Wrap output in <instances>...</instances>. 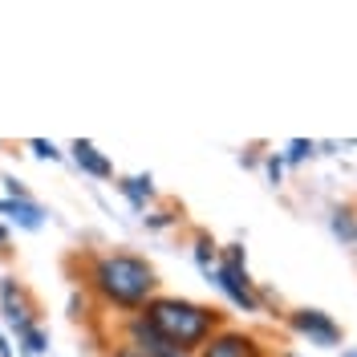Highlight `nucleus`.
I'll return each mask as SVG.
<instances>
[{
    "label": "nucleus",
    "mask_w": 357,
    "mask_h": 357,
    "mask_svg": "<svg viewBox=\"0 0 357 357\" xmlns=\"http://www.w3.org/2000/svg\"><path fill=\"white\" fill-rule=\"evenodd\" d=\"M126 345H134L138 354H146V357H191V354H183V349H175V345H167L142 312H134L130 325H126Z\"/></svg>",
    "instance_id": "obj_6"
},
{
    "label": "nucleus",
    "mask_w": 357,
    "mask_h": 357,
    "mask_svg": "<svg viewBox=\"0 0 357 357\" xmlns=\"http://www.w3.org/2000/svg\"><path fill=\"white\" fill-rule=\"evenodd\" d=\"M21 345H24V354L29 357H41L45 345H49V337H45V329H29V333L21 337Z\"/></svg>",
    "instance_id": "obj_14"
},
{
    "label": "nucleus",
    "mask_w": 357,
    "mask_h": 357,
    "mask_svg": "<svg viewBox=\"0 0 357 357\" xmlns=\"http://www.w3.org/2000/svg\"><path fill=\"white\" fill-rule=\"evenodd\" d=\"M211 280H215V289H220L236 309L260 312V296H256V284H252V276H248V264H227V260H220L215 272H211Z\"/></svg>",
    "instance_id": "obj_3"
},
{
    "label": "nucleus",
    "mask_w": 357,
    "mask_h": 357,
    "mask_svg": "<svg viewBox=\"0 0 357 357\" xmlns=\"http://www.w3.org/2000/svg\"><path fill=\"white\" fill-rule=\"evenodd\" d=\"M329 227H333L337 240H345V244H354L357 240V211L354 207H337L333 220H329Z\"/></svg>",
    "instance_id": "obj_11"
},
{
    "label": "nucleus",
    "mask_w": 357,
    "mask_h": 357,
    "mask_svg": "<svg viewBox=\"0 0 357 357\" xmlns=\"http://www.w3.org/2000/svg\"><path fill=\"white\" fill-rule=\"evenodd\" d=\"M142 317L151 321L158 329V337L167 341V345H175L183 354H195L203 349L211 333H220L223 329V317L215 309H207V305H195V301H183V296H155Z\"/></svg>",
    "instance_id": "obj_2"
},
{
    "label": "nucleus",
    "mask_w": 357,
    "mask_h": 357,
    "mask_svg": "<svg viewBox=\"0 0 357 357\" xmlns=\"http://www.w3.org/2000/svg\"><path fill=\"white\" fill-rule=\"evenodd\" d=\"M167 223H171V215H167V211H158V215L146 220V227H167Z\"/></svg>",
    "instance_id": "obj_18"
},
{
    "label": "nucleus",
    "mask_w": 357,
    "mask_h": 357,
    "mask_svg": "<svg viewBox=\"0 0 357 357\" xmlns=\"http://www.w3.org/2000/svg\"><path fill=\"white\" fill-rule=\"evenodd\" d=\"M118 191L134 203V211H146V199H155V183H151V175L122 178V183H118Z\"/></svg>",
    "instance_id": "obj_10"
},
{
    "label": "nucleus",
    "mask_w": 357,
    "mask_h": 357,
    "mask_svg": "<svg viewBox=\"0 0 357 357\" xmlns=\"http://www.w3.org/2000/svg\"><path fill=\"white\" fill-rule=\"evenodd\" d=\"M354 248H357V240H354Z\"/></svg>",
    "instance_id": "obj_22"
},
{
    "label": "nucleus",
    "mask_w": 357,
    "mask_h": 357,
    "mask_svg": "<svg viewBox=\"0 0 357 357\" xmlns=\"http://www.w3.org/2000/svg\"><path fill=\"white\" fill-rule=\"evenodd\" d=\"M289 325H292V333L305 337L309 345H321V349L341 345V325H337L325 309H292Z\"/></svg>",
    "instance_id": "obj_4"
},
{
    "label": "nucleus",
    "mask_w": 357,
    "mask_h": 357,
    "mask_svg": "<svg viewBox=\"0 0 357 357\" xmlns=\"http://www.w3.org/2000/svg\"><path fill=\"white\" fill-rule=\"evenodd\" d=\"M29 151H33L37 158H49V162H57V158H61V151H57L53 142H45V138H33V142H29Z\"/></svg>",
    "instance_id": "obj_15"
},
{
    "label": "nucleus",
    "mask_w": 357,
    "mask_h": 357,
    "mask_svg": "<svg viewBox=\"0 0 357 357\" xmlns=\"http://www.w3.org/2000/svg\"><path fill=\"white\" fill-rule=\"evenodd\" d=\"M0 211L17 223V227H24V231H41L45 227V211L33 199H8V195H4V199H0Z\"/></svg>",
    "instance_id": "obj_8"
},
{
    "label": "nucleus",
    "mask_w": 357,
    "mask_h": 357,
    "mask_svg": "<svg viewBox=\"0 0 357 357\" xmlns=\"http://www.w3.org/2000/svg\"><path fill=\"white\" fill-rule=\"evenodd\" d=\"M0 244H8V227L4 223H0Z\"/></svg>",
    "instance_id": "obj_20"
},
{
    "label": "nucleus",
    "mask_w": 357,
    "mask_h": 357,
    "mask_svg": "<svg viewBox=\"0 0 357 357\" xmlns=\"http://www.w3.org/2000/svg\"><path fill=\"white\" fill-rule=\"evenodd\" d=\"M341 357H357V349H345V354H341Z\"/></svg>",
    "instance_id": "obj_21"
},
{
    "label": "nucleus",
    "mask_w": 357,
    "mask_h": 357,
    "mask_svg": "<svg viewBox=\"0 0 357 357\" xmlns=\"http://www.w3.org/2000/svg\"><path fill=\"white\" fill-rule=\"evenodd\" d=\"M312 151H317V146H312L309 138H292V142H289V151H284L280 158H284V167H296V162H305V158H309Z\"/></svg>",
    "instance_id": "obj_13"
},
{
    "label": "nucleus",
    "mask_w": 357,
    "mask_h": 357,
    "mask_svg": "<svg viewBox=\"0 0 357 357\" xmlns=\"http://www.w3.org/2000/svg\"><path fill=\"white\" fill-rule=\"evenodd\" d=\"M110 357H146V354H138V349H134V345H118V349H114Z\"/></svg>",
    "instance_id": "obj_17"
},
{
    "label": "nucleus",
    "mask_w": 357,
    "mask_h": 357,
    "mask_svg": "<svg viewBox=\"0 0 357 357\" xmlns=\"http://www.w3.org/2000/svg\"><path fill=\"white\" fill-rule=\"evenodd\" d=\"M0 357H13V345L4 341V333H0Z\"/></svg>",
    "instance_id": "obj_19"
},
{
    "label": "nucleus",
    "mask_w": 357,
    "mask_h": 357,
    "mask_svg": "<svg viewBox=\"0 0 357 357\" xmlns=\"http://www.w3.org/2000/svg\"><path fill=\"white\" fill-rule=\"evenodd\" d=\"M73 162H77L86 175H93V178H110V175H114L110 158L102 155L93 142H86V138H77V142H73Z\"/></svg>",
    "instance_id": "obj_9"
},
{
    "label": "nucleus",
    "mask_w": 357,
    "mask_h": 357,
    "mask_svg": "<svg viewBox=\"0 0 357 357\" xmlns=\"http://www.w3.org/2000/svg\"><path fill=\"white\" fill-rule=\"evenodd\" d=\"M199 357H264V349H260V341L252 333L220 329V333H211V341L199 349Z\"/></svg>",
    "instance_id": "obj_7"
},
{
    "label": "nucleus",
    "mask_w": 357,
    "mask_h": 357,
    "mask_svg": "<svg viewBox=\"0 0 357 357\" xmlns=\"http://www.w3.org/2000/svg\"><path fill=\"white\" fill-rule=\"evenodd\" d=\"M264 167H268V178H272V183H280V175H284V158H280V155H268Z\"/></svg>",
    "instance_id": "obj_16"
},
{
    "label": "nucleus",
    "mask_w": 357,
    "mask_h": 357,
    "mask_svg": "<svg viewBox=\"0 0 357 357\" xmlns=\"http://www.w3.org/2000/svg\"><path fill=\"white\" fill-rule=\"evenodd\" d=\"M89 289L122 312H142L158 296V276L134 252H102L89 264Z\"/></svg>",
    "instance_id": "obj_1"
},
{
    "label": "nucleus",
    "mask_w": 357,
    "mask_h": 357,
    "mask_svg": "<svg viewBox=\"0 0 357 357\" xmlns=\"http://www.w3.org/2000/svg\"><path fill=\"white\" fill-rule=\"evenodd\" d=\"M0 312H4V325L17 337L37 329V312H33V305H29V296L17 280H0Z\"/></svg>",
    "instance_id": "obj_5"
},
{
    "label": "nucleus",
    "mask_w": 357,
    "mask_h": 357,
    "mask_svg": "<svg viewBox=\"0 0 357 357\" xmlns=\"http://www.w3.org/2000/svg\"><path fill=\"white\" fill-rule=\"evenodd\" d=\"M195 264H199V272L211 280V272H215V244H211L207 236H199V240H195Z\"/></svg>",
    "instance_id": "obj_12"
}]
</instances>
